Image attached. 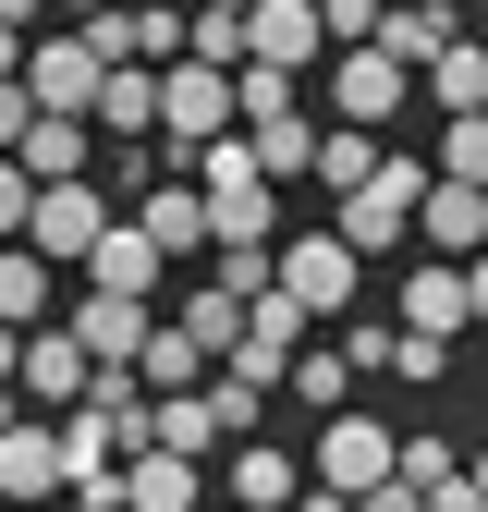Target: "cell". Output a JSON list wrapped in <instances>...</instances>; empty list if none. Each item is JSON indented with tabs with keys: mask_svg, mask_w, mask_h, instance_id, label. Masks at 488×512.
Here are the masks:
<instances>
[{
	"mask_svg": "<svg viewBox=\"0 0 488 512\" xmlns=\"http://www.w3.org/2000/svg\"><path fill=\"white\" fill-rule=\"evenodd\" d=\"M208 512H220V500H208Z\"/></svg>",
	"mask_w": 488,
	"mask_h": 512,
	"instance_id": "cell-45",
	"label": "cell"
},
{
	"mask_svg": "<svg viewBox=\"0 0 488 512\" xmlns=\"http://www.w3.org/2000/svg\"><path fill=\"white\" fill-rule=\"evenodd\" d=\"M49 13H74V25H98V13H110V0H49Z\"/></svg>",
	"mask_w": 488,
	"mask_h": 512,
	"instance_id": "cell-39",
	"label": "cell"
},
{
	"mask_svg": "<svg viewBox=\"0 0 488 512\" xmlns=\"http://www.w3.org/2000/svg\"><path fill=\"white\" fill-rule=\"evenodd\" d=\"M379 13H391V0H318V37L330 49H379Z\"/></svg>",
	"mask_w": 488,
	"mask_h": 512,
	"instance_id": "cell-30",
	"label": "cell"
},
{
	"mask_svg": "<svg viewBox=\"0 0 488 512\" xmlns=\"http://www.w3.org/2000/svg\"><path fill=\"white\" fill-rule=\"evenodd\" d=\"M232 135V74H208V61H171L159 74V159H196Z\"/></svg>",
	"mask_w": 488,
	"mask_h": 512,
	"instance_id": "cell-5",
	"label": "cell"
},
{
	"mask_svg": "<svg viewBox=\"0 0 488 512\" xmlns=\"http://www.w3.org/2000/svg\"><path fill=\"white\" fill-rule=\"evenodd\" d=\"M293 512H354V500H330V488H305V500H293Z\"/></svg>",
	"mask_w": 488,
	"mask_h": 512,
	"instance_id": "cell-40",
	"label": "cell"
},
{
	"mask_svg": "<svg viewBox=\"0 0 488 512\" xmlns=\"http://www.w3.org/2000/svg\"><path fill=\"white\" fill-rule=\"evenodd\" d=\"M464 317L488 330V256H464Z\"/></svg>",
	"mask_w": 488,
	"mask_h": 512,
	"instance_id": "cell-34",
	"label": "cell"
},
{
	"mask_svg": "<svg viewBox=\"0 0 488 512\" xmlns=\"http://www.w3.org/2000/svg\"><path fill=\"white\" fill-rule=\"evenodd\" d=\"M0 330H49V269L25 244H0Z\"/></svg>",
	"mask_w": 488,
	"mask_h": 512,
	"instance_id": "cell-26",
	"label": "cell"
},
{
	"mask_svg": "<svg viewBox=\"0 0 488 512\" xmlns=\"http://www.w3.org/2000/svg\"><path fill=\"white\" fill-rule=\"evenodd\" d=\"M147 452H171V464H208V452H232V439H220V415H208V391H171V403H147Z\"/></svg>",
	"mask_w": 488,
	"mask_h": 512,
	"instance_id": "cell-20",
	"label": "cell"
},
{
	"mask_svg": "<svg viewBox=\"0 0 488 512\" xmlns=\"http://www.w3.org/2000/svg\"><path fill=\"white\" fill-rule=\"evenodd\" d=\"M293 500H305V452H281V439H232L220 512H293Z\"/></svg>",
	"mask_w": 488,
	"mask_h": 512,
	"instance_id": "cell-8",
	"label": "cell"
},
{
	"mask_svg": "<svg viewBox=\"0 0 488 512\" xmlns=\"http://www.w3.org/2000/svg\"><path fill=\"white\" fill-rule=\"evenodd\" d=\"M391 378H415V391H440V378H452V354H440V342H391Z\"/></svg>",
	"mask_w": 488,
	"mask_h": 512,
	"instance_id": "cell-33",
	"label": "cell"
},
{
	"mask_svg": "<svg viewBox=\"0 0 488 512\" xmlns=\"http://www.w3.org/2000/svg\"><path fill=\"white\" fill-rule=\"evenodd\" d=\"M122 512H208V464H171V452H122Z\"/></svg>",
	"mask_w": 488,
	"mask_h": 512,
	"instance_id": "cell-19",
	"label": "cell"
},
{
	"mask_svg": "<svg viewBox=\"0 0 488 512\" xmlns=\"http://www.w3.org/2000/svg\"><path fill=\"white\" fill-rule=\"evenodd\" d=\"M452 13H488V0H452Z\"/></svg>",
	"mask_w": 488,
	"mask_h": 512,
	"instance_id": "cell-44",
	"label": "cell"
},
{
	"mask_svg": "<svg viewBox=\"0 0 488 512\" xmlns=\"http://www.w3.org/2000/svg\"><path fill=\"white\" fill-rule=\"evenodd\" d=\"M379 159H391V135H354V122H318V183H330V196H354V183L379 171Z\"/></svg>",
	"mask_w": 488,
	"mask_h": 512,
	"instance_id": "cell-25",
	"label": "cell"
},
{
	"mask_svg": "<svg viewBox=\"0 0 488 512\" xmlns=\"http://www.w3.org/2000/svg\"><path fill=\"white\" fill-rule=\"evenodd\" d=\"M391 342H403V330H366V317H342V342H330V354H342L354 378H379V366H391Z\"/></svg>",
	"mask_w": 488,
	"mask_h": 512,
	"instance_id": "cell-31",
	"label": "cell"
},
{
	"mask_svg": "<svg viewBox=\"0 0 488 512\" xmlns=\"http://www.w3.org/2000/svg\"><path fill=\"white\" fill-rule=\"evenodd\" d=\"M98 159H110V147H98V122H61V110H37V122H25V147H13V171L37 183V196H49V183H98Z\"/></svg>",
	"mask_w": 488,
	"mask_h": 512,
	"instance_id": "cell-10",
	"label": "cell"
},
{
	"mask_svg": "<svg viewBox=\"0 0 488 512\" xmlns=\"http://www.w3.org/2000/svg\"><path fill=\"white\" fill-rule=\"evenodd\" d=\"M391 464H403V427L391 415H318L305 427V488H330V500H379L391 488Z\"/></svg>",
	"mask_w": 488,
	"mask_h": 512,
	"instance_id": "cell-2",
	"label": "cell"
},
{
	"mask_svg": "<svg viewBox=\"0 0 488 512\" xmlns=\"http://www.w3.org/2000/svg\"><path fill=\"white\" fill-rule=\"evenodd\" d=\"M452 330H476V317H464V269H440V256L403 269V342H440L452 354Z\"/></svg>",
	"mask_w": 488,
	"mask_h": 512,
	"instance_id": "cell-16",
	"label": "cell"
},
{
	"mask_svg": "<svg viewBox=\"0 0 488 512\" xmlns=\"http://www.w3.org/2000/svg\"><path fill=\"white\" fill-rule=\"evenodd\" d=\"M196 378H208V354L159 317V330H147V354H135V391H147V403H171V391H196Z\"/></svg>",
	"mask_w": 488,
	"mask_h": 512,
	"instance_id": "cell-23",
	"label": "cell"
},
{
	"mask_svg": "<svg viewBox=\"0 0 488 512\" xmlns=\"http://www.w3.org/2000/svg\"><path fill=\"white\" fill-rule=\"evenodd\" d=\"M415 196H427V159H415V147H391V159L342 196V220H330V232H342L354 256H366V244H403V232H415Z\"/></svg>",
	"mask_w": 488,
	"mask_h": 512,
	"instance_id": "cell-4",
	"label": "cell"
},
{
	"mask_svg": "<svg viewBox=\"0 0 488 512\" xmlns=\"http://www.w3.org/2000/svg\"><path fill=\"white\" fill-rule=\"evenodd\" d=\"M427 512H488V500H476V488L452 476V488H427Z\"/></svg>",
	"mask_w": 488,
	"mask_h": 512,
	"instance_id": "cell-35",
	"label": "cell"
},
{
	"mask_svg": "<svg viewBox=\"0 0 488 512\" xmlns=\"http://www.w3.org/2000/svg\"><path fill=\"white\" fill-rule=\"evenodd\" d=\"M135 232H147L159 256H183V244H208V196H196V183H147V196H135Z\"/></svg>",
	"mask_w": 488,
	"mask_h": 512,
	"instance_id": "cell-21",
	"label": "cell"
},
{
	"mask_svg": "<svg viewBox=\"0 0 488 512\" xmlns=\"http://www.w3.org/2000/svg\"><path fill=\"white\" fill-rule=\"evenodd\" d=\"M379 49L403 61V74H427L440 49H464V13H452V0H391V13H379Z\"/></svg>",
	"mask_w": 488,
	"mask_h": 512,
	"instance_id": "cell-18",
	"label": "cell"
},
{
	"mask_svg": "<svg viewBox=\"0 0 488 512\" xmlns=\"http://www.w3.org/2000/svg\"><path fill=\"white\" fill-rule=\"evenodd\" d=\"M61 330H74V354H86V366H135L159 317H147V305H122V293H86L74 317H61Z\"/></svg>",
	"mask_w": 488,
	"mask_h": 512,
	"instance_id": "cell-15",
	"label": "cell"
},
{
	"mask_svg": "<svg viewBox=\"0 0 488 512\" xmlns=\"http://www.w3.org/2000/svg\"><path fill=\"white\" fill-rule=\"evenodd\" d=\"M244 61H257V74H305V61H330L318 0H257V13H244Z\"/></svg>",
	"mask_w": 488,
	"mask_h": 512,
	"instance_id": "cell-11",
	"label": "cell"
},
{
	"mask_svg": "<svg viewBox=\"0 0 488 512\" xmlns=\"http://www.w3.org/2000/svg\"><path fill=\"white\" fill-rule=\"evenodd\" d=\"M171 330H183V342H196L208 366H232V342H244V305H232L220 281H196V293H183V317H171Z\"/></svg>",
	"mask_w": 488,
	"mask_h": 512,
	"instance_id": "cell-22",
	"label": "cell"
},
{
	"mask_svg": "<svg viewBox=\"0 0 488 512\" xmlns=\"http://www.w3.org/2000/svg\"><path fill=\"white\" fill-rule=\"evenodd\" d=\"M415 98V74L391 49H330V122H354V135H391V110Z\"/></svg>",
	"mask_w": 488,
	"mask_h": 512,
	"instance_id": "cell-6",
	"label": "cell"
},
{
	"mask_svg": "<svg viewBox=\"0 0 488 512\" xmlns=\"http://www.w3.org/2000/svg\"><path fill=\"white\" fill-rule=\"evenodd\" d=\"M98 86H110V74L86 61V37H25V98H37V110L86 122V110H98Z\"/></svg>",
	"mask_w": 488,
	"mask_h": 512,
	"instance_id": "cell-9",
	"label": "cell"
},
{
	"mask_svg": "<svg viewBox=\"0 0 488 512\" xmlns=\"http://www.w3.org/2000/svg\"><path fill=\"white\" fill-rule=\"evenodd\" d=\"M25 220H37V183H25L13 159H0V244H25Z\"/></svg>",
	"mask_w": 488,
	"mask_h": 512,
	"instance_id": "cell-32",
	"label": "cell"
},
{
	"mask_svg": "<svg viewBox=\"0 0 488 512\" xmlns=\"http://www.w3.org/2000/svg\"><path fill=\"white\" fill-rule=\"evenodd\" d=\"M196 196H208V244L220 256H269L281 244V196H269V171L244 159V135L196 147Z\"/></svg>",
	"mask_w": 488,
	"mask_h": 512,
	"instance_id": "cell-1",
	"label": "cell"
},
{
	"mask_svg": "<svg viewBox=\"0 0 488 512\" xmlns=\"http://www.w3.org/2000/svg\"><path fill=\"white\" fill-rule=\"evenodd\" d=\"M415 244H440V269H452V256H488V196L427 171V196H415Z\"/></svg>",
	"mask_w": 488,
	"mask_h": 512,
	"instance_id": "cell-14",
	"label": "cell"
},
{
	"mask_svg": "<svg viewBox=\"0 0 488 512\" xmlns=\"http://www.w3.org/2000/svg\"><path fill=\"white\" fill-rule=\"evenodd\" d=\"M354 512H427V500L415 488H379V500H354Z\"/></svg>",
	"mask_w": 488,
	"mask_h": 512,
	"instance_id": "cell-36",
	"label": "cell"
},
{
	"mask_svg": "<svg viewBox=\"0 0 488 512\" xmlns=\"http://www.w3.org/2000/svg\"><path fill=\"white\" fill-rule=\"evenodd\" d=\"M354 281H366V256H354L342 232H281V256H269V293L305 317V330H318V317H342Z\"/></svg>",
	"mask_w": 488,
	"mask_h": 512,
	"instance_id": "cell-3",
	"label": "cell"
},
{
	"mask_svg": "<svg viewBox=\"0 0 488 512\" xmlns=\"http://www.w3.org/2000/svg\"><path fill=\"white\" fill-rule=\"evenodd\" d=\"M281 391H293L305 415H342V391H354V366H342L330 342H305V354H293V378H281Z\"/></svg>",
	"mask_w": 488,
	"mask_h": 512,
	"instance_id": "cell-28",
	"label": "cell"
},
{
	"mask_svg": "<svg viewBox=\"0 0 488 512\" xmlns=\"http://www.w3.org/2000/svg\"><path fill=\"white\" fill-rule=\"evenodd\" d=\"M427 86H440V122L488 110V49H476V37H464V49H440V61H427Z\"/></svg>",
	"mask_w": 488,
	"mask_h": 512,
	"instance_id": "cell-27",
	"label": "cell"
},
{
	"mask_svg": "<svg viewBox=\"0 0 488 512\" xmlns=\"http://www.w3.org/2000/svg\"><path fill=\"white\" fill-rule=\"evenodd\" d=\"M98 232H110V196H98V183H49V196H37V220H25V256H37V269H61V256L86 269V256H98Z\"/></svg>",
	"mask_w": 488,
	"mask_h": 512,
	"instance_id": "cell-7",
	"label": "cell"
},
{
	"mask_svg": "<svg viewBox=\"0 0 488 512\" xmlns=\"http://www.w3.org/2000/svg\"><path fill=\"white\" fill-rule=\"evenodd\" d=\"M159 269H171V256H159L135 220H110V232H98V256H86V293H122V305H147V293H159Z\"/></svg>",
	"mask_w": 488,
	"mask_h": 512,
	"instance_id": "cell-17",
	"label": "cell"
},
{
	"mask_svg": "<svg viewBox=\"0 0 488 512\" xmlns=\"http://www.w3.org/2000/svg\"><path fill=\"white\" fill-rule=\"evenodd\" d=\"M244 159H257V171H269V196H281V183L318 171V122L293 110V122H269V135H244Z\"/></svg>",
	"mask_w": 488,
	"mask_h": 512,
	"instance_id": "cell-24",
	"label": "cell"
},
{
	"mask_svg": "<svg viewBox=\"0 0 488 512\" xmlns=\"http://www.w3.org/2000/svg\"><path fill=\"white\" fill-rule=\"evenodd\" d=\"M464 488H476V500H488V439H476V464H464Z\"/></svg>",
	"mask_w": 488,
	"mask_h": 512,
	"instance_id": "cell-41",
	"label": "cell"
},
{
	"mask_svg": "<svg viewBox=\"0 0 488 512\" xmlns=\"http://www.w3.org/2000/svg\"><path fill=\"white\" fill-rule=\"evenodd\" d=\"M86 378H98V366L74 354V330H61V317H49V330H25V366H13V391H25L37 415H74V403H86Z\"/></svg>",
	"mask_w": 488,
	"mask_h": 512,
	"instance_id": "cell-12",
	"label": "cell"
},
{
	"mask_svg": "<svg viewBox=\"0 0 488 512\" xmlns=\"http://www.w3.org/2000/svg\"><path fill=\"white\" fill-rule=\"evenodd\" d=\"M440 183H476V196H488V110L440 122Z\"/></svg>",
	"mask_w": 488,
	"mask_h": 512,
	"instance_id": "cell-29",
	"label": "cell"
},
{
	"mask_svg": "<svg viewBox=\"0 0 488 512\" xmlns=\"http://www.w3.org/2000/svg\"><path fill=\"white\" fill-rule=\"evenodd\" d=\"M220 13H257V0H220Z\"/></svg>",
	"mask_w": 488,
	"mask_h": 512,
	"instance_id": "cell-43",
	"label": "cell"
},
{
	"mask_svg": "<svg viewBox=\"0 0 488 512\" xmlns=\"http://www.w3.org/2000/svg\"><path fill=\"white\" fill-rule=\"evenodd\" d=\"M49 488H61V415H25L0 439V512H49Z\"/></svg>",
	"mask_w": 488,
	"mask_h": 512,
	"instance_id": "cell-13",
	"label": "cell"
},
{
	"mask_svg": "<svg viewBox=\"0 0 488 512\" xmlns=\"http://www.w3.org/2000/svg\"><path fill=\"white\" fill-rule=\"evenodd\" d=\"M37 13H49V0H0V25H13V37H25V25H37Z\"/></svg>",
	"mask_w": 488,
	"mask_h": 512,
	"instance_id": "cell-38",
	"label": "cell"
},
{
	"mask_svg": "<svg viewBox=\"0 0 488 512\" xmlns=\"http://www.w3.org/2000/svg\"><path fill=\"white\" fill-rule=\"evenodd\" d=\"M13 74H25V37H13V25H0V86H13Z\"/></svg>",
	"mask_w": 488,
	"mask_h": 512,
	"instance_id": "cell-37",
	"label": "cell"
},
{
	"mask_svg": "<svg viewBox=\"0 0 488 512\" xmlns=\"http://www.w3.org/2000/svg\"><path fill=\"white\" fill-rule=\"evenodd\" d=\"M13 427H25V415H13V391H0V439H13Z\"/></svg>",
	"mask_w": 488,
	"mask_h": 512,
	"instance_id": "cell-42",
	"label": "cell"
}]
</instances>
